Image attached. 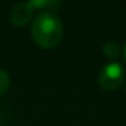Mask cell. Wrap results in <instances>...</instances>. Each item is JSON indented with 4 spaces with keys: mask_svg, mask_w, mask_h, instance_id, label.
Returning a JSON list of instances; mask_svg holds the SVG:
<instances>
[{
    "mask_svg": "<svg viewBox=\"0 0 126 126\" xmlns=\"http://www.w3.org/2000/svg\"><path fill=\"white\" fill-rule=\"evenodd\" d=\"M33 40L43 49H53L62 39V22L55 12H40L31 25Z\"/></svg>",
    "mask_w": 126,
    "mask_h": 126,
    "instance_id": "obj_1",
    "label": "cell"
},
{
    "mask_svg": "<svg viewBox=\"0 0 126 126\" xmlns=\"http://www.w3.org/2000/svg\"><path fill=\"white\" fill-rule=\"evenodd\" d=\"M125 77L123 67L119 62H110V64L104 65V68L99 73V85L105 91H114L117 89Z\"/></svg>",
    "mask_w": 126,
    "mask_h": 126,
    "instance_id": "obj_2",
    "label": "cell"
},
{
    "mask_svg": "<svg viewBox=\"0 0 126 126\" xmlns=\"http://www.w3.org/2000/svg\"><path fill=\"white\" fill-rule=\"evenodd\" d=\"M33 6L31 3H18L12 8L11 11V22L16 27H21V25H25L30 19H31V15H33Z\"/></svg>",
    "mask_w": 126,
    "mask_h": 126,
    "instance_id": "obj_3",
    "label": "cell"
},
{
    "mask_svg": "<svg viewBox=\"0 0 126 126\" xmlns=\"http://www.w3.org/2000/svg\"><path fill=\"white\" fill-rule=\"evenodd\" d=\"M102 52H104V55H105L107 58L116 59V58L119 56V53H120V46H119L116 42H108V43L104 45Z\"/></svg>",
    "mask_w": 126,
    "mask_h": 126,
    "instance_id": "obj_4",
    "label": "cell"
},
{
    "mask_svg": "<svg viewBox=\"0 0 126 126\" xmlns=\"http://www.w3.org/2000/svg\"><path fill=\"white\" fill-rule=\"evenodd\" d=\"M9 83H11V79H9L8 73L5 70H0V95H3L8 91Z\"/></svg>",
    "mask_w": 126,
    "mask_h": 126,
    "instance_id": "obj_5",
    "label": "cell"
},
{
    "mask_svg": "<svg viewBox=\"0 0 126 126\" xmlns=\"http://www.w3.org/2000/svg\"><path fill=\"white\" fill-rule=\"evenodd\" d=\"M123 58H125V61H126V45H125V49H123Z\"/></svg>",
    "mask_w": 126,
    "mask_h": 126,
    "instance_id": "obj_6",
    "label": "cell"
}]
</instances>
